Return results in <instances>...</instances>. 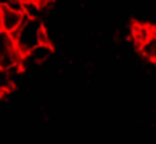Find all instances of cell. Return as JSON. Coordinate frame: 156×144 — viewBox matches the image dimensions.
I'll return each mask as SVG.
<instances>
[{
    "mask_svg": "<svg viewBox=\"0 0 156 144\" xmlns=\"http://www.w3.org/2000/svg\"><path fill=\"white\" fill-rule=\"evenodd\" d=\"M12 37H14L15 47L22 55L29 54L39 44H51L47 29L41 19H27L25 17L24 23L12 33Z\"/></svg>",
    "mask_w": 156,
    "mask_h": 144,
    "instance_id": "cell-1",
    "label": "cell"
},
{
    "mask_svg": "<svg viewBox=\"0 0 156 144\" xmlns=\"http://www.w3.org/2000/svg\"><path fill=\"white\" fill-rule=\"evenodd\" d=\"M22 60H24V55L15 47L14 37L0 30V69L12 70L15 67H22Z\"/></svg>",
    "mask_w": 156,
    "mask_h": 144,
    "instance_id": "cell-2",
    "label": "cell"
},
{
    "mask_svg": "<svg viewBox=\"0 0 156 144\" xmlns=\"http://www.w3.org/2000/svg\"><path fill=\"white\" fill-rule=\"evenodd\" d=\"M52 54H54V47H52V44H39V45H35L29 54H25V55H24L22 67H24L25 62L37 64V65H39V64H44L45 60L51 59Z\"/></svg>",
    "mask_w": 156,
    "mask_h": 144,
    "instance_id": "cell-3",
    "label": "cell"
},
{
    "mask_svg": "<svg viewBox=\"0 0 156 144\" xmlns=\"http://www.w3.org/2000/svg\"><path fill=\"white\" fill-rule=\"evenodd\" d=\"M25 15L20 12H14L9 9H2V30L7 33H14L19 27L24 23Z\"/></svg>",
    "mask_w": 156,
    "mask_h": 144,
    "instance_id": "cell-4",
    "label": "cell"
},
{
    "mask_svg": "<svg viewBox=\"0 0 156 144\" xmlns=\"http://www.w3.org/2000/svg\"><path fill=\"white\" fill-rule=\"evenodd\" d=\"M156 33V27L149 25V23H133L131 27V37L136 42V45H141L146 40H149Z\"/></svg>",
    "mask_w": 156,
    "mask_h": 144,
    "instance_id": "cell-5",
    "label": "cell"
},
{
    "mask_svg": "<svg viewBox=\"0 0 156 144\" xmlns=\"http://www.w3.org/2000/svg\"><path fill=\"white\" fill-rule=\"evenodd\" d=\"M12 87H14V80L10 79L9 72L0 69V96H4L5 92H9Z\"/></svg>",
    "mask_w": 156,
    "mask_h": 144,
    "instance_id": "cell-6",
    "label": "cell"
},
{
    "mask_svg": "<svg viewBox=\"0 0 156 144\" xmlns=\"http://www.w3.org/2000/svg\"><path fill=\"white\" fill-rule=\"evenodd\" d=\"M0 30H2V7H0Z\"/></svg>",
    "mask_w": 156,
    "mask_h": 144,
    "instance_id": "cell-7",
    "label": "cell"
}]
</instances>
